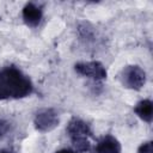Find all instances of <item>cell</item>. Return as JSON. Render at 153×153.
Segmentation results:
<instances>
[{
	"mask_svg": "<svg viewBox=\"0 0 153 153\" xmlns=\"http://www.w3.org/2000/svg\"><path fill=\"white\" fill-rule=\"evenodd\" d=\"M33 82L14 65L0 67V100H16L31 96Z\"/></svg>",
	"mask_w": 153,
	"mask_h": 153,
	"instance_id": "6da1fadb",
	"label": "cell"
},
{
	"mask_svg": "<svg viewBox=\"0 0 153 153\" xmlns=\"http://www.w3.org/2000/svg\"><path fill=\"white\" fill-rule=\"evenodd\" d=\"M66 133L78 153H86L91 149V139L93 131L90 124L79 117H72L66 127Z\"/></svg>",
	"mask_w": 153,
	"mask_h": 153,
	"instance_id": "7a4b0ae2",
	"label": "cell"
},
{
	"mask_svg": "<svg viewBox=\"0 0 153 153\" xmlns=\"http://www.w3.org/2000/svg\"><path fill=\"white\" fill-rule=\"evenodd\" d=\"M120 82L123 87L133 91L141 90L147 80L146 72L139 65H128L122 68L118 74Z\"/></svg>",
	"mask_w": 153,
	"mask_h": 153,
	"instance_id": "3957f363",
	"label": "cell"
},
{
	"mask_svg": "<svg viewBox=\"0 0 153 153\" xmlns=\"http://www.w3.org/2000/svg\"><path fill=\"white\" fill-rule=\"evenodd\" d=\"M74 71L80 76L91 80L93 84H99L108 76L105 66L99 61L78 62L74 65Z\"/></svg>",
	"mask_w": 153,
	"mask_h": 153,
	"instance_id": "277c9868",
	"label": "cell"
},
{
	"mask_svg": "<svg viewBox=\"0 0 153 153\" xmlns=\"http://www.w3.org/2000/svg\"><path fill=\"white\" fill-rule=\"evenodd\" d=\"M60 123L59 112L54 108H45L36 112L33 117V126L39 133H48L54 130Z\"/></svg>",
	"mask_w": 153,
	"mask_h": 153,
	"instance_id": "5b68a950",
	"label": "cell"
},
{
	"mask_svg": "<svg viewBox=\"0 0 153 153\" xmlns=\"http://www.w3.org/2000/svg\"><path fill=\"white\" fill-rule=\"evenodd\" d=\"M22 17L29 27H37L43 19V8L35 2H27L22 10Z\"/></svg>",
	"mask_w": 153,
	"mask_h": 153,
	"instance_id": "8992f818",
	"label": "cell"
},
{
	"mask_svg": "<svg viewBox=\"0 0 153 153\" xmlns=\"http://www.w3.org/2000/svg\"><path fill=\"white\" fill-rule=\"evenodd\" d=\"M92 153H122V145L114 135L106 134L98 140Z\"/></svg>",
	"mask_w": 153,
	"mask_h": 153,
	"instance_id": "52a82bcc",
	"label": "cell"
},
{
	"mask_svg": "<svg viewBox=\"0 0 153 153\" xmlns=\"http://www.w3.org/2000/svg\"><path fill=\"white\" fill-rule=\"evenodd\" d=\"M135 115L146 123H151L153 118V103L151 99H142L134 106Z\"/></svg>",
	"mask_w": 153,
	"mask_h": 153,
	"instance_id": "ba28073f",
	"label": "cell"
},
{
	"mask_svg": "<svg viewBox=\"0 0 153 153\" xmlns=\"http://www.w3.org/2000/svg\"><path fill=\"white\" fill-rule=\"evenodd\" d=\"M78 32H79V37L81 41H84L85 43H91L96 41L97 33L93 30V27L88 24V23H81L78 26Z\"/></svg>",
	"mask_w": 153,
	"mask_h": 153,
	"instance_id": "9c48e42d",
	"label": "cell"
},
{
	"mask_svg": "<svg viewBox=\"0 0 153 153\" xmlns=\"http://www.w3.org/2000/svg\"><path fill=\"white\" fill-rule=\"evenodd\" d=\"M12 129V124L10 121L5 120V118H0V140H2L4 137H6L10 131Z\"/></svg>",
	"mask_w": 153,
	"mask_h": 153,
	"instance_id": "30bf717a",
	"label": "cell"
},
{
	"mask_svg": "<svg viewBox=\"0 0 153 153\" xmlns=\"http://www.w3.org/2000/svg\"><path fill=\"white\" fill-rule=\"evenodd\" d=\"M152 152H153V148H152V141L151 140L142 142L137 148V153H152Z\"/></svg>",
	"mask_w": 153,
	"mask_h": 153,
	"instance_id": "8fae6325",
	"label": "cell"
},
{
	"mask_svg": "<svg viewBox=\"0 0 153 153\" xmlns=\"http://www.w3.org/2000/svg\"><path fill=\"white\" fill-rule=\"evenodd\" d=\"M55 153H78V152L74 151L73 148H61V149L56 151Z\"/></svg>",
	"mask_w": 153,
	"mask_h": 153,
	"instance_id": "7c38bea8",
	"label": "cell"
},
{
	"mask_svg": "<svg viewBox=\"0 0 153 153\" xmlns=\"http://www.w3.org/2000/svg\"><path fill=\"white\" fill-rule=\"evenodd\" d=\"M0 153H16V152L11 148H2V149H0Z\"/></svg>",
	"mask_w": 153,
	"mask_h": 153,
	"instance_id": "4fadbf2b",
	"label": "cell"
}]
</instances>
